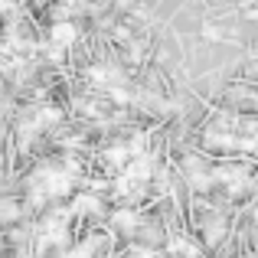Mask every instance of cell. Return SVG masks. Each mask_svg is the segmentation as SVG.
Returning <instances> with one entry per match:
<instances>
[{
	"label": "cell",
	"instance_id": "obj_13",
	"mask_svg": "<svg viewBox=\"0 0 258 258\" xmlns=\"http://www.w3.org/2000/svg\"><path fill=\"white\" fill-rule=\"evenodd\" d=\"M127 4H131V0H118V7H127Z\"/></svg>",
	"mask_w": 258,
	"mask_h": 258
},
{
	"label": "cell",
	"instance_id": "obj_1",
	"mask_svg": "<svg viewBox=\"0 0 258 258\" xmlns=\"http://www.w3.org/2000/svg\"><path fill=\"white\" fill-rule=\"evenodd\" d=\"M76 36H79V30H76L72 20H59V23H52V43H56V46H72Z\"/></svg>",
	"mask_w": 258,
	"mask_h": 258
},
{
	"label": "cell",
	"instance_id": "obj_4",
	"mask_svg": "<svg viewBox=\"0 0 258 258\" xmlns=\"http://www.w3.org/2000/svg\"><path fill=\"white\" fill-rule=\"evenodd\" d=\"M203 229H206V242H209V245H216V242H219L222 235H226V222H222L219 216H213V219H209Z\"/></svg>",
	"mask_w": 258,
	"mask_h": 258
},
{
	"label": "cell",
	"instance_id": "obj_11",
	"mask_svg": "<svg viewBox=\"0 0 258 258\" xmlns=\"http://www.w3.org/2000/svg\"><path fill=\"white\" fill-rule=\"evenodd\" d=\"M92 245H95V242H85L82 248H76V252H69L66 258H88V252H92Z\"/></svg>",
	"mask_w": 258,
	"mask_h": 258
},
{
	"label": "cell",
	"instance_id": "obj_10",
	"mask_svg": "<svg viewBox=\"0 0 258 258\" xmlns=\"http://www.w3.org/2000/svg\"><path fill=\"white\" fill-rule=\"evenodd\" d=\"M127 59H131V62H141V59H144V49H141V43H131V49H127Z\"/></svg>",
	"mask_w": 258,
	"mask_h": 258
},
{
	"label": "cell",
	"instance_id": "obj_5",
	"mask_svg": "<svg viewBox=\"0 0 258 258\" xmlns=\"http://www.w3.org/2000/svg\"><path fill=\"white\" fill-rule=\"evenodd\" d=\"M124 173L131 176V180H147V176H151V157H141L138 164H131Z\"/></svg>",
	"mask_w": 258,
	"mask_h": 258
},
{
	"label": "cell",
	"instance_id": "obj_2",
	"mask_svg": "<svg viewBox=\"0 0 258 258\" xmlns=\"http://www.w3.org/2000/svg\"><path fill=\"white\" fill-rule=\"evenodd\" d=\"M88 79L98 82V85H108V82H118L121 72L114 69V66H92V69H88Z\"/></svg>",
	"mask_w": 258,
	"mask_h": 258
},
{
	"label": "cell",
	"instance_id": "obj_3",
	"mask_svg": "<svg viewBox=\"0 0 258 258\" xmlns=\"http://www.w3.org/2000/svg\"><path fill=\"white\" fill-rule=\"evenodd\" d=\"M138 226H141V219L131 213V209H121V213H114V229H118V232H134Z\"/></svg>",
	"mask_w": 258,
	"mask_h": 258
},
{
	"label": "cell",
	"instance_id": "obj_6",
	"mask_svg": "<svg viewBox=\"0 0 258 258\" xmlns=\"http://www.w3.org/2000/svg\"><path fill=\"white\" fill-rule=\"evenodd\" d=\"M105 157L111 160L114 167H121V164H127V157H131V147H127V144H114V147H108Z\"/></svg>",
	"mask_w": 258,
	"mask_h": 258
},
{
	"label": "cell",
	"instance_id": "obj_8",
	"mask_svg": "<svg viewBox=\"0 0 258 258\" xmlns=\"http://www.w3.org/2000/svg\"><path fill=\"white\" fill-rule=\"evenodd\" d=\"M95 209H101V203L95 200V196H79L76 206H72V213H95Z\"/></svg>",
	"mask_w": 258,
	"mask_h": 258
},
{
	"label": "cell",
	"instance_id": "obj_12",
	"mask_svg": "<svg viewBox=\"0 0 258 258\" xmlns=\"http://www.w3.org/2000/svg\"><path fill=\"white\" fill-rule=\"evenodd\" d=\"M114 36H118V39H127L131 33H127V26H118V30H114Z\"/></svg>",
	"mask_w": 258,
	"mask_h": 258
},
{
	"label": "cell",
	"instance_id": "obj_14",
	"mask_svg": "<svg viewBox=\"0 0 258 258\" xmlns=\"http://www.w3.org/2000/svg\"><path fill=\"white\" fill-rule=\"evenodd\" d=\"M252 258H258V255H252Z\"/></svg>",
	"mask_w": 258,
	"mask_h": 258
},
{
	"label": "cell",
	"instance_id": "obj_9",
	"mask_svg": "<svg viewBox=\"0 0 258 258\" xmlns=\"http://www.w3.org/2000/svg\"><path fill=\"white\" fill-rule=\"evenodd\" d=\"M170 248H173V252H180L183 258H200V252H196L189 242H183V239H173V242H170Z\"/></svg>",
	"mask_w": 258,
	"mask_h": 258
},
{
	"label": "cell",
	"instance_id": "obj_7",
	"mask_svg": "<svg viewBox=\"0 0 258 258\" xmlns=\"http://www.w3.org/2000/svg\"><path fill=\"white\" fill-rule=\"evenodd\" d=\"M59 118H62L59 108H39L36 111V127H49V124H56Z\"/></svg>",
	"mask_w": 258,
	"mask_h": 258
}]
</instances>
